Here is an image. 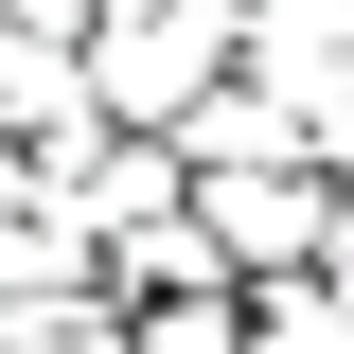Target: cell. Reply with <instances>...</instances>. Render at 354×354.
Here are the masks:
<instances>
[{
  "label": "cell",
  "mask_w": 354,
  "mask_h": 354,
  "mask_svg": "<svg viewBox=\"0 0 354 354\" xmlns=\"http://www.w3.org/2000/svg\"><path fill=\"white\" fill-rule=\"evenodd\" d=\"M230 71H248V18H230V0H124V18L88 36V106L124 142H177Z\"/></svg>",
  "instance_id": "cell-1"
},
{
  "label": "cell",
  "mask_w": 354,
  "mask_h": 354,
  "mask_svg": "<svg viewBox=\"0 0 354 354\" xmlns=\"http://www.w3.org/2000/svg\"><path fill=\"white\" fill-rule=\"evenodd\" d=\"M195 230H213V266H230V283H319L337 177H195Z\"/></svg>",
  "instance_id": "cell-2"
},
{
  "label": "cell",
  "mask_w": 354,
  "mask_h": 354,
  "mask_svg": "<svg viewBox=\"0 0 354 354\" xmlns=\"http://www.w3.org/2000/svg\"><path fill=\"white\" fill-rule=\"evenodd\" d=\"M230 18H248V88H283V106L354 88V0H230Z\"/></svg>",
  "instance_id": "cell-3"
},
{
  "label": "cell",
  "mask_w": 354,
  "mask_h": 354,
  "mask_svg": "<svg viewBox=\"0 0 354 354\" xmlns=\"http://www.w3.org/2000/svg\"><path fill=\"white\" fill-rule=\"evenodd\" d=\"M177 160H195V177H319V142H301V106H283V88H248V71H230L213 106L177 124Z\"/></svg>",
  "instance_id": "cell-4"
},
{
  "label": "cell",
  "mask_w": 354,
  "mask_h": 354,
  "mask_svg": "<svg viewBox=\"0 0 354 354\" xmlns=\"http://www.w3.org/2000/svg\"><path fill=\"white\" fill-rule=\"evenodd\" d=\"M0 354H142V301H124V283H71V301L0 319Z\"/></svg>",
  "instance_id": "cell-5"
},
{
  "label": "cell",
  "mask_w": 354,
  "mask_h": 354,
  "mask_svg": "<svg viewBox=\"0 0 354 354\" xmlns=\"http://www.w3.org/2000/svg\"><path fill=\"white\" fill-rule=\"evenodd\" d=\"M248 354H354V319L319 283H248Z\"/></svg>",
  "instance_id": "cell-6"
},
{
  "label": "cell",
  "mask_w": 354,
  "mask_h": 354,
  "mask_svg": "<svg viewBox=\"0 0 354 354\" xmlns=\"http://www.w3.org/2000/svg\"><path fill=\"white\" fill-rule=\"evenodd\" d=\"M142 354H248V283H213V301H142Z\"/></svg>",
  "instance_id": "cell-7"
},
{
  "label": "cell",
  "mask_w": 354,
  "mask_h": 354,
  "mask_svg": "<svg viewBox=\"0 0 354 354\" xmlns=\"http://www.w3.org/2000/svg\"><path fill=\"white\" fill-rule=\"evenodd\" d=\"M319 301L354 319V195H337V230H319Z\"/></svg>",
  "instance_id": "cell-8"
}]
</instances>
